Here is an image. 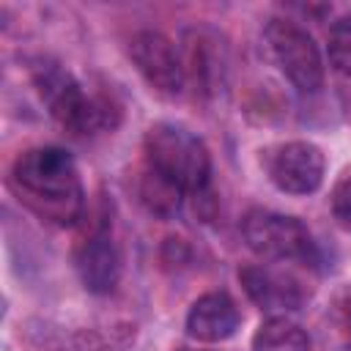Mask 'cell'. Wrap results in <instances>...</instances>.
<instances>
[{
    "label": "cell",
    "mask_w": 351,
    "mask_h": 351,
    "mask_svg": "<svg viewBox=\"0 0 351 351\" xmlns=\"http://www.w3.org/2000/svg\"><path fill=\"white\" fill-rule=\"evenodd\" d=\"M11 186L30 211L60 228L80 222L85 211L80 167L66 148L36 145L19 154L11 167Z\"/></svg>",
    "instance_id": "obj_1"
},
{
    "label": "cell",
    "mask_w": 351,
    "mask_h": 351,
    "mask_svg": "<svg viewBox=\"0 0 351 351\" xmlns=\"http://www.w3.org/2000/svg\"><path fill=\"white\" fill-rule=\"evenodd\" d=\"M30 80L52 121L60 123L69 134L82 137L112 129L118 123L121 110L115 107V101L104 93H88L85 85L63 63L38 58L30 66Z\"/></svg>",
    "instance_id": "obj_2"
},
{
    "label": "cell",
    "mask_w": 351,
    "mask_h": 351,
    "mask_svg": "<svg viewBox=\"0 0 351 351\" xmlns=\"http://www.w3.org/2000/svg\"><path fill=\"white\" fill-rule=\"evenodd\" d=\"M145 167L181 189L184 195L203 197L211 184V154L206 143L181 123L159 121L143 140Z\"/></svg>",
    "instance_id": "obj_3"
},
{
    "label": "cell",
    "mask_w": 351,
    "mask_h": 351,
    "mask_svg": "<svg viewBox=\"0 0 351 351\" xmlns=\"http://www.w3.org/2000/svg\"><path fill=\"white\" fill-rule=\"evenodd\" d=\"M241 236L247 247L263 261H274V263H285V261L315 263L318 261V247L313 241L310 228L299 217H291V214L255 208L244 217Z\"/></svg>",
    "instance_id": "obj_4"
},
{
    "label": "cell",
    "mask_w": 351,
    "mask_h": 351,
    "mask_svg": "<svg viewBox=\"0 0 351 351\" xmlns=\"http://www.w3.org/2000/svg\"><path fill=\"white\" fill-rule=\"evenodd\" d=\"M263 47L277 71L299 93H315L324 85V55L302 25L291 19H271L263 30Z\"/></svg>",
    "instance_id": "obj_5"
},
{
    "label": "cell",
    "mask_w": 351,
    "mask_h": 351,
    "mask_svg": "<svg viewBox=\"0 0 351 351\" xmlns=\"http://www.w3.org/2000/svg\"><path fill=\"white\" fill-rule=\"evenodd\" d=\"M263 167L269 181L285 195H313L326 176L324 151L310 140H288L266 148Z\"/></svg>",
    "instance_id": "obj_6"
},
{
    "label": "cell",
    "mask_w": 351,
    "mask_h": 351,
    "mask_svg": "<svg viewBox=\"0 0 351 351\" xmlns=\"http://www.w3.org/2000/svg\"><path fill=\"white\" fill-rule=\"evenodd\" d=\"M129 58L151 90L162 96H178L186 88L184 58L178 47L159 30H140L129 41Z\"/></svg>",
    "instance_id": "obj_7"
},
{
    "label": "cell",
    "mask_w": 351,
    "mask_h": 351,
    "mask_svg": "<svg viewBox=\"0 0 351 351\" xmlns=\"http://www.w3.org/2000/svg\"><path fill=\"white\" fill-rule=\"evenodd\" d=\"M239 282H241L244 293L250 296V302L271 315H285L291 310H299L307 299L302 282L293 274L271 269L266 263L244 266L239 271Z\"/></svg>",
    "instance_id": "obj_8"
},
{
    "label": "cell",
    "mask_w": 351,
    "mask_h": 351,
    "mask_svg": "<svg viewBox=\"0 0 351 351\" xmlns=\"http://www.w3.org/2000/svg\"><path fill=\"white\" fill-rule=\"evenodd\" d=\"M74 269L82 288L93 296L112 293L121 280V255L110 230L99 228L88 233L74 250Z\"/></svg>",
    "instance_id": "obj_9"
},
{
    "label": "cell",
    "mask_w": 351,
    "mask_h": 351,
    "mask_svg": "<svg viewBox=\"0 0 351 351\" xmlns=\"http://www.w3.org/2000/svg\"><path fill=\"white\" fill-rule=\"evenodd\" d=\"M241 313L225 291H208L197 296L186 313V335L197 343H222L236 335Z\"/></svg>",
    "instance_id": "obj_10"
},
{
    "label": "cell",
    "mask_w": 351,
    "mask_h": 351,
    "mask_svg": "<svg viewBox=\"0 0 351 351\" xmlns=\"http://www.w3.org/2000/svg\"><path fill=\"white\" fill-rule=\"evenodd\" d=\"M184 71L186 80H195L200 90L211 93L222 82L225 74V55L217 47V38H208L206 30H189L184 47Z\"/></svg>",
    "instance_id": "obj_11"
},
{
    "label": "cell",
    "mask_w": 351,
    "mask_h": 351,
    "mask_svg": "<svg viewBox=\"0 0 351 351\" xmlns=\"http://www.w3.org/2000/svg\"><path fill=\"white\" fill-rule=\"evenodd\" d=\"M252 351H310V335L288 315H269L252 335Z\"/></svg>",
    "instance_id": "obj_12"
},
{
    "label": "cell",
    "mask_w": 351,
    "mask_h": 351,
    "mask_svg": "<svg viewBox=\"0 0 351 351\" xmlns=\"http://www.w3.org/2000/svg\"><path fill=\"white\" fill-rule=\"evenodd\" d=\"M140 200L145 203V208L151 214H156V217H173L181 208L184 192L176 189L173 184H167L165 178H159L156 173H151L145 167L143 170V178H140Z\"/></svg>",
    "instance_id": "obj_13"
},
{
    "label": "cell",
    "mask_w": 351,
    "mask_h": 351,
    "mask_svg": "<svg viewBox=\"0 0 351 351\" xmlns=\"http://www.w3.org/2000/svg\"><path fill=\"white\" fill-rule=\"evenodd\" d=\"M326 52L335 71L351 77V11L340 14L326 36Z\"/></svg>",
    "instance_id": "obj_14"
},
{
    "label": "cell",
    "mask_w": 351,
    "mask_h": 351,
    "mask_svg": "<svg viewBox=\"0 0 351 351\" xmlns=\"http://www.w3.org/2000/svg\"><path fill=\"white\" fill-rule=\"evenodd\" d=\"M332 214L346 230H351V170H346L332 189Z\"/></svg>",
    "instance_id": "obj_15"
},
{
    "label": "cell",
    "mask_w": 351,
    "mask_h": 351,
    "mask_svg": "<svg viewBox=\"0 0 351 351\" xmlns=\"http://www.w3.org/2000/svg\"><path fill=\"white\" fill-rule=\"evenodd\" d=\"M337 318H340V332H343V337H346V346L351 348V293L340 302V313H337Z\"/></svg>",
    "instance_id": "obj_16"
},
{
    "label": "cell",
    "mask_w": 351,
    "mask_h": 351,
    "mask_svg": "<svg viewBox=\"0 0 351 351\" xmlns=\"http://www.w3.org/2000/svg\"><path fill=\"white\" fill-rule=\"evenodd\" d=\"M178 351H189V348H178Z\"/></svg>",
    "instance_id": "obj_17"
}]
</instances>
